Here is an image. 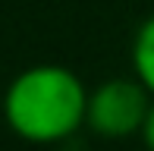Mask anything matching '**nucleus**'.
Segmentation results:
<instances>
[{
	"label": "nucleus",
	"instance_id": "5",
	"mask_svg": "<svg viewBox=\"0 0 154 151\" xmlns=\"http://www.w3.org/2000/svg\"><path fill=\"white\" fill-rule=\"evenodd\" d=\"M0 98H3V91H0Z\"/></svg>",
	"mask_w": 154,
	"mask_h": 151
},
{
	"label": "nucleus",
	"instance_id": "3",
	"mask_svg": "<svg viewBox=\"0 0 154 151\" xmlns=\"http://www.w3.org/2000/svg\"><path fill=\"white\" fill-rule=\"evenodd\" d=\"M132 76L154 94V16L145 19L132 38Z\"/></svg>",
	"mask_w": 154,
	"mask_h": 151
},
{
	"label": "nucleus",
	"instance_id": "1",
	"mask_svg": "<svg viewBox=\"0 0 154 151\" xmlns=\"http://www.w3.org/2000/svg\"><path fill=\"white\" fill-rule=\"evenodd\" d=\"M3 120L19 139L32 145H57L85 126L88 88L66 66H29L3 88Z\"/></svg>",
	"mask_w": 154,
	"mask_h": 151
},
{
	"label": "nucleus",
	"instance_id": "2",
	"mask_svg": "<svg viewBox=\"0 0 154 151\" xmlns=\"http://www.w3.org/2000/svg\"><path fill=\"white\" fill-rule=\"evenodd\" d=\"M154 94L142 82L132 79H107L88 91L85 126L101 139H129L145 126Z\"/></svg>",
	"mask_w": 154,
	"mask_h": 151
},
{
	"label": "nucleus",
	"instance_id": "4",
	"mask_svg": "<svg viewBox=\"0 0 154 151\" xmlns=\"http://www.w3.org/2000/svg\"><path fill=\"white\" fill-rule=\"evenodd\" d=\"M142 142H145V148L154 151V101H151V107H148V116H145V126H142Z\"/></svg>",
	"mask_w": 154,
	"mask_h": 151
}]
</instances>
